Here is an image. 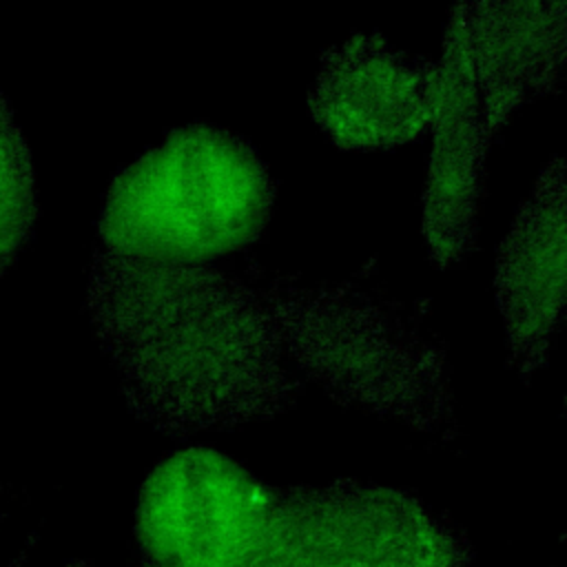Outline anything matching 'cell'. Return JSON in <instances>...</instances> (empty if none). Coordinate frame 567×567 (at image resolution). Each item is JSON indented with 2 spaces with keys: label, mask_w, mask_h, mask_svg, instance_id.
Returning a JSON list of instances; mask_svg holds the SVG:
<instances>
[{
  "label": "cell",
  "mask_w": 567,
  "mask_h": 567,
  "mask_svg": "<svg viewBox=\"0 0 567 567\" xmlns=\"http://www.w3.org/2000/svg\"><path fill=\"white\" fill-rule=\"evenodd\" d=\"M89 306L133 410L166 432L272 419L301 392L264 299L210 266L102 250Z\"/></svg>",
  "instance_id": "1"
},
{
  "label": "cell",
  "mask_w": 567,
  "mask_h": 567,
  "mask_svg": "<svg viewBox=\"0 0 567 567\" xmlns=\"http://www.w3.org/2000/svg\"><path fill=\"white\" fill-rule=\"evenodd\" d=\"M275 197L277 182L246 137L190 124L113 177L97 235L115 255L197 264L259 241Z\"/></svg>",
  "instance_id": "2"
},
{
  "label": "cell",
  "mask_w": 567,
  "mask_h": 567,
  "mask_svg": "<svg viewBox=\"0 0 567 567\" xmlns=\"http://www.w3.org/2000/svg\"><path fill=\"white\" fill-rule=\"evenodd\" d=\"M261 299L284 354L332 401L421 432L454 425L443 348L368 295L277 279Z\"/></svg>",
  "instance_id": "3"
},
{
  "label": "cell",
  "mask_w": 567,
  "mask_h": 567,
  "mask_svg": "<svg viewBox=\"0 0 567 567\" xmlns=\"http://www.w3.org/2000/svg\"><path fill=\"white\" fill-rule=\"evenodd\" d=\"M281 487L235 458L184 447L159 461L135 505V567H261L270 551Z\"/></svg>",
  "instance_id": "4"
},
{
  "label": "cell",
  "mask_w": 567,
  "mask_h": 567,
  "mask_svg": "<svg viewBox=\"0 0 567 567\" xmlns=\"http://www.w3.org/2000/svg\"><path fill=\"white\" fill-rule=\"evenodd\" d=\"M461 534L416 496L337 481L284 487L261 567H467Z\"/></svg>",
  "instance_id": "5"
},
{
  "label": "cell",
  "mask_w": 567,
  "mask_h": 567,
  "mask_svg": "<svg viewBox=\"0 0 567 567\" xmlns=\"http://www.w3.org/2000/svg\"><path fill=\"white\" fill-rule=\"evenodd\" d=\"M434 62L394 49L379 33L330 47L308 89V111L341 148L401 146L430 128Z\"/></svg>",
  "instance_id": "6"
},
{
  "label": "cell",
  "mask_w": 567,
  "mask_h": 567,
  "mask_svg": "<svg viewBox=\"0 0 567 567\" xmlns=\"http://www.w3.org/2000/svg\"><path fill=\"white\" fill-rule=\"evenodd\" d=\"M430 131L421 228L430 264L447 270L474 246L485 157L494 137L483 115L456 7L450 11L441 58L434 62Z\"/></svg>",
  "instance_id": "7"
},
{
  "label": "cell",
  "mask_w": 567,
  "mask_h": 567,
  "mask_svg": "<svg viewBox=\"0 0 567 567\" xmlns=\"http://www.w3.org/2000/svg\"><path fill=\"white\" fill-rule=\"evenodd\" d=\"M494 299L509 363L527 379L545 365L565 317L567 188L563 157L545 164L496 250Z\"/></svg>",
  "instance_id": "8"
},
{
  "label": "cell",
  "mask_w": 567,
  "mask_h": 567,
  "mask_svg": "<svg viewBox=\"0 0 567 567\" xmlns=\"http://www.w3.org/2000/svg\"><path fill=\"white\" fill-rule=\"evenodd\" d=\"M474 84L489 131L536 95L551 91L565 66V2H461Z\"/></svg>",
  "instance_id": "9"
},
{
  "label": "cell",
  "mask_w": 567,
  "mask_h": 567,
  "mask_svg": "<svg viewBox=\"0 0 567 567\" xmlns=\"http://www.w3.org/2000/svg\"><path fill=\"white\" fill-rule=\"evenodd\" d=\"M33 219L35 179L31 157L0 97V268L13 259Z\"/></svg>",
  "instance_id": "10"
}]
</instances>
